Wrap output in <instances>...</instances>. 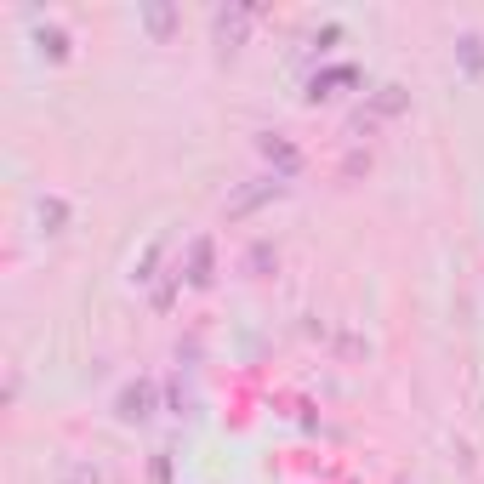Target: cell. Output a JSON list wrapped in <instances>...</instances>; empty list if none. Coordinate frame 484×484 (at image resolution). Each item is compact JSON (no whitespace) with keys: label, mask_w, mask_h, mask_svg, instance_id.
<instances>
[{"label":"cell","mask_w":484,"mask_h":484,"mask_svg":"<svg viewBox=\"0 0 484 484\" xmlns=\"http://www.w3.org/2000/svg\"><path fill=\"white\" fill-rule=\"evenodd\" d=\"M285 194H291V183H285V177H273V172H262V177H251V183H240L234 194L222 200V212H228V217L240 222V217H251V212H262V205H273V200H285Z\"/></svg>","instance_id":"obj_1"},{"label":"cell","mask_w":484,"mask_h":484,"mask_svg":"<svg viewBox=\"0 0 484 484\" xmlns=\"http://www.w3.org/2000/svg\"><path fill=\"white\" fill-rule=\"evenodd\" d=\"M160 410V388H154V376H137V382H125L120 399H114V416L125 428H143L149 416Z\"/></svg>","instance_id":"obj_2"},{"label":"cell","mask_w":484,"mask_h":484,"mask_svg":"<svg viewBox=\"0 0 484 484\" xmlns=\"http://www.w3.org/2000/svg\"><path fill=\"white\" fill-rule=\"evenodd\" d=\"M183 285H194V291H205L217 280V245H212V234H194L188 240V251H183Z\"/></svg>","instance_id":"obj_3"},{"label":"cell","mask_w":484,"mask_h":484,"mask_svg":"<svg viewBox=\"0 0 484 484\" xmlns=\"http://www.w3.org/2000/svg\"><path fill=\"white\" fill-rule=\"evenodd\" d=\"M257 154L268 160V172H273V177H285V183H297V177H302V149H297L291 137L262 132V137H257Z\"/></svg>","instance_id":"obj_4"},{"label":"cell","mask_w":484,"mask_h":484,"mask_svg":"<svg viewBox=\"0 0 484 484\" xmlns=\"http://www.w3.org/2000/svg\"><path fill=\"white\" fill-rule=\"evenodd\" d=\"M353 80H360V69H353V63H331V69H320V74H313L308 80V103H320V97H336V92H342V86H353Z\"/></svg>","instance_id":"obj_5"},{"label":"cell","mask_w":484,"mask_h":484,"mask_svg":"<svg viewBox=\"0 0 484 484\" xmlns=\"http://www.w3.org/2000/svg\"><path fill=\"white\" fill-rule=\"evenodd\" d=\"M212 24H217V40H222L228 52H234L240 40H245V24H251V6H217V12H212Z\"/></svg>","instance_id":"obj_6"},{"label":"cell","mask_w":484,"mask_h":484,"mask_svg":"<svg viewBox=\"0 0 484 484\" xmlns=\"http://www.w3.org/2000/svg\"><path fill=\"white\" fill-rule=\"evenodd\" d=\"M405 109H410V92L388 80V86L370 92V109H365V114H370V120H393V114H405Z\"/></svg>","instance_id":"obj_7"},{"label":"cell","mask_w":484,"mask_h":484,"mask_svg":"<svg viewBox=\"0 0 484 484\" xmlns=\"http://www.w3.org/2000/svg\"><path fill=\"white\" fill-rule=\"evenodd\" d=\"M456 57H461V74H484V35H473V29H461L456 35Z\"/></svg>","instance_id":"obj_8"},{"label":"cell","mask_w":484,"mask_h":484,"mask_svg":"<svg viewBox=\"0 0 484 484\" xmlns=\"http://www.w3.org/2000/svg\"><path fill=\"white\" fill-rule=\"evenodd\" d=\"M35 217H40L46 234H63V228H69V200H63V194H46V200L35 205Z\"/></svg>","instance_id":"obj_9"},{"label":"cell","mask_w":484,"mask_h":484,"mask_svg":"<svg viewBox=\"0 0 484 484\" xmlns=\"http://www.w3.org/2000/svg\"><path fill=\"white\" fill-rule=\"evenodd\" d=\"M160 257H165V234H154V240H149V251L137 257V268H132V285H149L154 273H160Z\"/></svg>","instance_id":"obj_10"},{"label":"cell","mask_w":484,"mask_h":484,"mask_svg":"<svg viewBox=\"0 0 484 484\" xmlns=\"http://www.w3.org/2000/svg\"><path fill=\"white\" fill-rule=\"evenodd\" d=\"M35 40H40V52H46V63H63V57H69V29L46 24V29H40Z\"/></svg>","instance_id":"obj_11"},{"label":"cell","mask_w":484,"mask_h":484,"mask_svg":"<svg viewBox=\"0 0 484 484\" xmlns=\"http://www.w3.org/2000/svg\"><path fill=\"white\" fill-rule=\"evenodd\" d=\"M137 17H143V29H149V35H172V24H177V12L172 6H137Z\"/></svg>","instance_id":"obj_12"},{"label":"cell","mask_w":484,"mask_h":484,"mask_svg":"<svg viewBox=\"0 0 484 484\" xmlns=\"http://www.w3.org/2000/svg\"><path fill=\"white\" fill-rule=\"evenodd\" d=\"M177 291H183V268H172V273H165V280L154 285V308L165 313V308H172V302H177Z\"/></svg>","instance_id":"obj_13"},{"label":"cell","mask_w":484,"mask_h":484,"mask_svg":"<svg viewBox=\"0 0 484 484\" xmlns=\"http://www.w3.org/2000/svg\"><path fill=\"white\" fill-rule=\"evenodd\" d=\"M165 393H172V410H177V416H183L188 405H194V393L183 388V376H172V382H165Z\"/></svg>","instance_id":"obj_14"},{"label":"cell","mask_w":484,"mask_h":484,"mask_svg":"<svg viewBox=\"0 0 484 484\" xmlns=\"http://www.w3.org/2000/svg\"><path fill=\"white\" fill-rule=\"evenodd\" d=\"M268 262H273V245H251V257H245V268H251V273H262Z\"/></svg>","instance_id":"obj_15"},{"label":"cell","mask_w":484,"mask_h":484,"mask_svg":"<svg viewBox=\"0 0 484 484\" xmlns=\"http://www.w3.org/2000/svg\"><path fill=\"white\" fill-rule=\"evenodd\" d=\"M336 40H342V29H336V24H325L320 35H313V52H331V46H336Z\"/></svg>","instance_id":"obj_16"},{"label":"cell","mask_w":484,"mask_h":484,"mask_svg":"<svg viewBox=\"0 0 484 484\" xmlns=\"http://www.w3.org/2000/svg\"><path fill=\"white\" fill-rule=\"evenodd\" d=\"M63 484H97V473L92 468H69V479H63Z\"/></svg>","instance_id":"obj_17"}]
</instances>
